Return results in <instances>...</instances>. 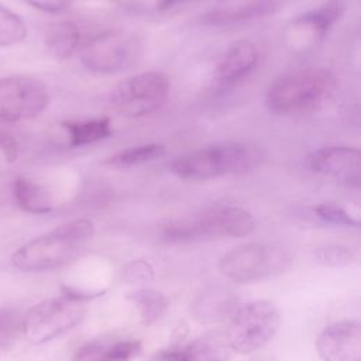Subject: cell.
I'll use <instances>...</instances> for the list:
<instances>
[{
    "label": "cell",
    "instance_id": "obj_5",
    "mask_svg": "<svg viewBox=\"0 0 361 361\" xmlns=\"http://www.w3.org/2000/svg\"><path fill=\"white\" fill-rule=\"evenodd\" d=\"M279 323L276 307L271 302L257 300L237 309L224 336L231 351L250 354L272 340Z\"/></svg>",
    "mask_w": 361,
    "mask_h": 361
},
{
    "label": "cell",
    "instance_id": "obj_9",
    "mask_svg": "<svg viewBox=\"0 0 361 361\" xmlns=\"http://www.w3.org/2000/svg\"><path fill=\"white\" fill-rule=\"evenodd\" d=\"M49 103V93L41 80L28 76L0 79V121L14 123L39 116Z\"/></svg>",
    "mask_w": 361,
    "mask_h": 361
},
{
    "label": "cell",
    "instance_id": "obj_8",
    "mask_svg": "<svg viewBox=\"0 0 361 361\" xmlns=\"http://www.w3.org/2000/svg\"><path fill=\"white\" fill-rule=\"evenodd\" d=\"M83 303L65 296L52 298L32 306L23 320V334L35 344L59 337L83 317Z\"/></svg>",
    "mask_w": 361,
    "mask_h": 361
},
{
    "label": "cell",
    "instance_id": "obj_27",
    "mask_svg": "<svg viewBox=\"0 0 361 361\" xmlns=\"http://www.w3.org/2000/svg\"><path fill=\"white\" fill-rule=\"evenodd\" d=\"M316 258L319 262L327 267H347L354 261V254L347 247L329 245L317 250Z\"/></svg>",
    "mask_w": 361,
    "mask_h": 361
},
{
    "label": "cell",
    "instance_id": "obj_17",
    "mask_svg": "<svg viewBox=\"0 0 361 361\" xmlns=\"http://www.w3.org/2000/svg\"><path fill=\"white\" fill-rule=\"evenodd\" d=\"M279 8L278 0H250L234 7L217 8L206 13L203 21L209 25H228L234 23L262 18Z\"/></svg>",
    "mask_w": 361,
    "mask_h": 361
},
{
    "label": "cell",
    "instance_id": "obj_15",
    "mask_svg": "<svg viewBox=\"0 0 361 361\" xmlns=\"http://www.w3.org/2000/svg\"><path fill=\"white\" fill-rule=\"evenodd\" d=\"M258 61V49L248 39L233 42L216 69V79L221 85H233L247 76Z\"/></svg>",
    "mask_w": 361,
    "mask_h": 361
},
{
    "label": "cell",
    "instance_id": "obj_10",
    "mask_svg": "<svg viewBox=\"0 0 361 361\" xmlns=\"http://www.w3.org/2000/svg\"><path fill=\"white\" fill-rule=\"evenodd\" d=\"M306 166L312 172L345 186L358 188L361 183V152L358 148L343 145L319 148L306 157Z\"/></svg>",
    "mask_w": 361,
    "mask_h": 361
},
{
    "label": "cell",
    "instance_id": "obj_29",
    "mask_svg": "<svg viewBox=\"0 0 361 361\" xmlns=\"http://www.w3.org/2000/svg\"><path fill=\"white\" fill-rule=\"evenodd\" d=\"M24 1L47 13H61L69 7L72 0H24Z\"/></svg>",
    "mask_w": 361,
    "mask_h": 361
},
{
    "label": "cell",
    "instance_id": "obj_11",
    "mask_svg": "<svg viewBox=\"0 0 361 361\" xmlns=\"http://www.w3.org/2000/svg\"><path fill=\"white\" fill-rule=\"evenodd\" d=\"M130 41L124 32L110 30L89 39L82 51V65L94 73H114L124 68L130 56Z\"/></svg>",
    "mask_w": 361,
    "mask_h": 361
},
{
    "label": "cell",
    "instance_id": "obj_13",
    "mask_svg": "<svg viewBox=\"0 0 361 361\" xmlns=\"http://www.w3.org/2000/svg\"><path fill=\"white\" fill-rule=\"evenodd\" d=\"M238 307V296L230 288L214 285L196 296L192 313L203 324H216L230 320Z\"/></svg>",
    "mask_w": 361,
    "mask_h": 361
},
{
    "label": "cell",
    "instance_id": "obj_2",
    "mask_svg": "<svg viewBox=\"0 0 361 361\" xmlns=\"http://www.w3.org/2000/svg\"><path fill=\"white\" fill-rule=\"evenodd\" d=\"M262 161L261 151L247 142H224L210 145L169 164V171L188 180H206L223 175H244Z\"/></svg>",
    "mask_w": 361,
    "mask_h": 361
},
{
    "label": "cell",
    "instance_id": "obj_19",
    "mask_svg": "<svg viewBox=\"0 0 361 361\" xmlns=\"http://www.w3.org/2000/svg\"><path fill=\"white\" fill-rule=\"evenodd\" d=\"M13 197L20 209L34 214H45L54 210V200L49 192L34 180L18 176L13 182Z\"/></svg>",
    "mask_w": 361,
    "mask_h": 361
},
{
    "label": "cell",
    "instance_id": "obj_4",
    "mask_svg": "<svg viewBox=\"0 0 361 361\" xmlns=\"http://www.w3.org/2000/svg\"><path fill=\"white\" fill-rule=\"evenodd\" d=\"M290 257L279 245L250 243L234 247L220 259V271L240 283L274 278L289 268Z\"/></svg>",
    "mask_w": 361,
    "mask_h": 361
},
{
    "label": "cell",
    "instance_id": "obj_7",
    "mask_svg": "<svg viewBox=\"0 0 361 361\" xmlns=\"http://www.w3.org/2000/svg\"><path fill=\"white\" fill-rule=\"evenodd\" d=\"M255 228L254 217L235 206L216 207L192 220H182L168 227L171 240L189 241L213 237H245Z\"/></svg>",
    "mask_w": 361,
    "mask_h": 361
},
{
    "label": "cell",
    "instance_id": "obj_1",
    "mask_svg": "<svg viewBox=\"0 0 361 361\" xmlns=\"http://www.w3.org/2000/svg\"><path fill=\"white\" fill-rule=\"evenodd\" d=\"M94 226L87 219L61 224L49 233L21 245L11 257L13 265L24 272H42L73 261L83 244L93 235Z\"/></svg>",
    "mask_w": 361,
    "mask_h": 361
},
{
    "label": "cell",
    "instance_id": "obj_22",
    "mask_svg": "<svg viewBox=\"0 0 361 361\" xmlns=\"http://www.w3.org/2000/svg\"><path fill=\"white\" fill-rule=\"evenodd\" d=\"M165 154V147L161 144H144L137 147H130L110 155L104 159V165L111 168H131L135 165H141L154 159L161 158Z\"/></svg>",
    "mask_w": 361,
    "mask_h": 361
},
{
    "label": "cell",
    "instance_id": "obj_23",
    "mask_svg": "<svg viewBox=\"0 0 361 361\" xmlns=\"http://www.w3.org/2000/svg\"><path fill=\"white\" fill-rule=\"evenodd\" d=\"M140 309L144 324L151 326L157 323L166 312L169 302L168 299L152 289H141L128 296Z\"/></svg>",
    "mask_w": 361,
    "mask_h": 361
},
{
    "label": "cell",
    "instance_id": "obj_25",
    "mask_svg": "<svg viewBox=\"0 0 361 361\" xmlns=\"http://www.w3.org/2000/svg\"><path fill=\"white\" fill-rule=\"evenodd\" d=\"M24 316L11 307L0 309V348L7 347L23 333Z\"/></svg>",
    "mask_w": 361,
    "mask_h": 361
},
{
    "label": "cell",
    "instance_id": "obj_28",
    "mask_svg": "<svg viewBox=\"0 0 361 361\" xmlns=\"http://www.w3.org/2000/svg\"><path fill=\"white\" fill-rule=\"evenodd\" d=\"M0 151L8 162H14L18 157V144L16 138L3 128H0Z\"/></svg>",
    "mask_w": 361,
    "mask_h": 361
},
{
    "label": "cell",
    "instance_id": "obj_12",
    "mask_svg": "<svg viewBox=\"0 0 361 361\" xmlns=\"http://www.w3.org/2000/svg\"><path fill=\"white\" fill-rule=\"evenodd\" d=\"M316 350L323 361H361V324L340 320L322 330Z\"/></svg>",
    "mask_w": 361,
    "mask_h": 361
},
{
    "label": "cell",
    "instance_id": "obj_26",
    "mask_svg": "<svg viewBox=\"0 0 361 361\" xmlns=\"http://www.w3.org/2000/svg\"><path fill=\"white\" fill-rule=\"evenodd\" d=\"M314 213L324 221L337 224V226H345V227H358L360 221L354 219L343 206L337 203H322L314 207Z\"/></svg>",
    "mask_w": 361,
    "mask_h": 361
},
{
    "label": "cell",
    "instance_id": "obj_3",
    "mask_svg": "<svg viewBox=\"0 0 361 361\" xmlns=\"http://www.w3.org/2000/svg\"><path fill=\"white\" fill-rule=\"evenodd\" d=\"M336 89V79L324 69H300L279 76L268 89L265 103L278 114H292L314 109Z\"/></svg>",
    "mask_w": 361,
    "mask_h": 361
},
{
    "label": "cell",
    "instance_id": "obj_14",
    "mask_svg": "<svg viewBox=\"0 0 361 361\" xmlns=\"http://www.w3.org/2000/svg\"><path fill=\"white\" fill-rule=\"evenodd\" d=\"M230 347L226 336L209 333L190 341L178 350H165L158 355L159 361H227Z\"/></svg>",
    "mask_w": 361,
    "mask_h": 361
},
{
    "label": "cell",
    "instance_id": "obj_21",
    "mask_svg": "<svg viewBox=\"0 0 361 361\" xmlns=\"http://www.w3.org/2000/svg\"><path fill=\"white\" fill-rule=\"evenodd\" d=\"M80 32L72 21H58L52 24L45 34V45L55 59H66L78 48Z\"/></svg>",
    "mask_w": 361,
    "mask_h": 361
},
{
    "label": "cell",
    "instance_id": "obj_6",
    "mask_svg": "<svg viewBox=\"0 0 361 361\" xmlns=\"http://www.w3.org/2000/svg\"><path fill=\"white\" fill-rule=\"evenodd\" d=\"M171 83L159 72H141L120 80L110 93V103L126 117H142L159 110L169 97Z\"/></svg>",
    "mask_w": 361,
    "mask_h": 361
},
{
    "label": "cell",
    "instance_id": "obj_20",
    "mask_svg": "<svg viewBox=\"0 0 361 361\" xmlns=\"http://www.w3.org/2000/svg\"><path fill=\"white\" fill-rule=\"evenodd\" d=\"M63 130L68 134L71 147H83L109 138L113 133L109 117H96L79 121H63Z\"/></svg>",
    "mask_w": 361,
    "mask_h": 361
},
{
    "label": "cell",
    "instance_id": "obj_24",
    "mask_svg": "<svg viewBox=\"0 0 361 361\" xmlns=\"http://www.w3.org/2000/svg\"><path fill=\"white\" fill-rule=\"evenodd\" d=\"M27 25L24 20L0 4V47H8L24 41Z\"/></svg>",
    "mask_w": 361,
    "mask_h": 361
},
{
    "label": "cell",
    "instance_id": "obj_18",
    "mask_svg": "<svg viewBox=\"0 0 361 361\" xmlns=\"http://www.w3.org/2000/svg\"><path fill=\"white\" fill-rule=\"evenodd\" d=\"M344 11L340 0H330L326 4L305 13L293 23L295 27L305 30V32L314 41L323 39L330 28L338 21Z\"/></svg>",
    "mask_w": 361,
    "mask_h": 361
},
{
    "label": "cell",
    "instance_id": "obj_16",
    "mask_svg": "<svg viewBox=\"0 0 361 361\" xmlns=\"http://www.w3.org/2000/svg\"><path fill=\"white\" fill-rule=\"evenodd\" d=\"M140 350L138 340L99 337L79 347L72 361H130Z\"/></svg>",
    "mask_w": 361,
    "mask_h": 361
}]
</instances>
